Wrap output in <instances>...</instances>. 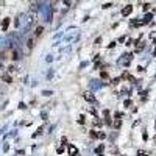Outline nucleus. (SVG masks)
Instances as JSON below:
<instances>
[{
  "label": "nucleus",
  "instance_id": "obj_1",
  "mask_svg": "<svg viewBox=\"0 0 156 156\" xmlns=\"http://www.w3.org/2000/svg\"><path fill=\"white\" fill-rule=\"evenodd\" d=\"M131 61H133V55L131 53H123V55L117 59V64L119 66H130Z\"/></svg>",
  "mask_w": 156,
  "mask_h": 156
},
{
  "label": "nucleus",
  "instance_id": "obj_2",
  "mask_svg": "<svg viewBox=\"0 0 156 156\" xmlns=\"http://www.w3.org/2000/svg\"><path fill=\"white\" fill-rule=\"evenodd\" d=\"M102 86H103V83L100 80H91L89 81V89L91 91H98V89H102Z\"/></svg>",
  "mask_w": 156,
  "mask_h": 156
},
{
  "label": "nucleus",
  "instance_id": "obj_3",
  "mask_svg": "<svg viewBox=\"0 0 156 156\" xmlns=\"http://www.w3.org/2000/svg\"><path fill=\"white\" fill-rule=\"evenodd\" d=\"M84 98L89 102V103H94V105H97V100H95V97H94L92 94H89V92H88V94H84Z\"/></svg>",
  "mask_w": 156,
  "mask_h": 156
},
{
  "label": "nucleus",
  "instance_id": "obj_4",
  "mask_svg": "<svg viewBox=\"0 0 156 156\" xmlns=\"http://www.w3.org/2000/svg\"><path fill=\"white\" fill-rule=\"evenodd\" d=\"M103 115H105V123H106V125H112L111 117H109V111H108V109H105V111H103Z\"/></svg>",
  "mask_w": 156,
  "mask_h": 156
},
{
  "label": "nucleus",
  "instance_id": "obj_5",
  "mask_svg": "<svg viewBox=\"0 0 156 156\" xmlns=\"http://www.w3.org/2000/svg\"><path fill=\"white\" fill-rule=\"evenodd\" d=\"M78 155V150L75 145H69V156H77Z\"/></svg>",
  "mask_w": 156,
  "mask_h": 156
},
{
  "label": "nucleus",
  "instance_id": "obj_6",
  "mask_svg": "<svg viewBox=\"0 0 156 156\" xmlns=\"http://www.w3.org/2000/svg\"><path fill=\"white\" fill-rule=\"evenodd\" d=\"M131 11H133V6H131V5H128V6H125V8L122 9V14H123V16H128Z\"/></svg>",
  "mask_w": 156,
  "mask_h": 156
},
{
  "label": "nucleus",
  "instance_id": "obj_7",
  "mask_svg": "<svg viewBox=\"0 0 156 156\" xmlns=\"http://www.w3.org/2000/svg\"><path fill=\"white\" fill-rule=\"evenodd\" d=\"M144 47H145V44H144V42H141V39H137V41H136V50L141 52Z\"/></svg>",
  "mask_w": 156,
  "mask_h": 156
},
{
  "label": "nucleus",
  "instance_id": "obj_8",
  "mask_svg": "<svg viewBox=\"0 0 156 156\" xmlns=\"http://www.w3.org/2000/svg\"><path fill=\"white\" fill-rule=\"evenodd\" d=\"M8 25H9V19H3V22H2V30L3 31L8 30Z\"/></svg>",
  "mask_w": 156,
  "mask_h": 156
},
{
  "label": "nucleus",
  "instance_id": "obj_9",
  "mask_svg": "<svg viewBox=\"0 0 156 156\" xmlns=\"http://www.w3.org/2000/svg\"><path fill=\"white\" fill-rule=\"evenodd\" d=\"M151 19H153V14H150V13H148V14H145V17H144V22H142V24H148V22H150Z\"/></svg>",
  "mask_w": 156,
  "mask_h": 156
},
{
  "label": "nucleus",
  "instance_id": "obj_10",
  "mask_svg": "<svg viewBox=\"0 0 156 156\" xmlns=\"http://www.w3.org/2000/svg\"><path fill=\"white\" fill-rule=\"evenodd\" d=\"M11 58L14 59V61H16V59H19V58H20V52H19V50H14V52H13V55H11Z\"/></svg>",
  "mask_w": 156,
  "mask_h": 156
},
{
  "label": "nucleus",
  "instance_id": "obj_11",
  "mask_svg": "<svg viewBox=\"0 0 156 156\" xmlns=\"http://www.w3.org/2000/svg\"><path fill=\"white\" fill-rule=\"evenodd\" d=\"M2 80H3V81H5V83H11V81H13V78L9 77L8 74H6V75H3V77H2Z\"/></svg>",
  "mask_w": 156,
  "mask_h": 156
},
{
  "label": "nucleus",
  "instance_id": "obj_12",
  "mask_svg": "<svg viewBox=\"0 0 156 156\" xmlns=\"http://www.w3.org/2000/svg\"><path fill=\"white\" fill-rule=\"evenodd\" d=\"M42 31H44V28H42V27H38V28H36V31H34V34L36 36H41Z\"/></svg>",
  "mask_w": 156,
  "mask_h": 156
},
{
  "label": "nucleus",
  "instance_id": "obj_13",
  "mask_svg": "<svg viewBox=\"0 0 156 156\" xmlns=\"http://www.w3.org/2000/svg\"><path fill=\"white\" fill-rule=\"evenodd\" d=\"M112 125H114V128H117V130H119V128H120V125H122L120 119H117V120H115V122H114V123H112Z\"/></svg>",
  "mask_w": 156,
  "mask_h": 156
},
{
  "label": "nucleus",
  "instance_id": "obj_14",
  "mask_svg": "<svg viewBox=\"0 0 156 156\" xmlns=\"http://www.w3.org/2000/svg\"><path fill=\"white\" fill-rule=\"evenodd\" d=\"M123 106H125V108H130V106H133V102L130 100V98H128V100H125V103H123Z\"/></svg>",
  "mask_w": 156,
  "mask_h": 156
},
{
  "label": "nucleus",
  "instance_id": "obj_15",
  "mask_svg": "<svg viewBox=\"0 0 156 156\" xmlns=\"http://www.w3.org/2000/svg\"><path fill=\"white\" fill-rule=\"evenodd\" d=\"M102 151H103V145H98V147L95 148V153H98V155H100Z\"/></svg>",
  "mask_w": 156,
  "mask_h": 156
},
{
  "label": "nucleus",
  "instance_id": "obj_16",
  "mask_svg": "<svg viewBox=\"0 0 156 156\" xmlns=\"http://www.w3.org/2000/svg\"><path fill=\"white\" fill-rule=\"evenodd\" d=\"M91 137H92V139H97V137H98V133H97V131H91Z\"/></svg>",
  "mask_w": 156,
  "mask_h": 156
},
{
  "label": "nucleus",
  "instance_id": "obj_17",
  "mask_svg": "<svg viewBox=\"0 0 156 156\" xmlns=\"http://www.w3.org/2000/svg\"><path fill=\"white\" fill-rule=\"evenodd\" d=\"M139 25H141L139 20H131V27H139Z\"/></svg>",
  "mask_w": 156,
  "mask_h": 156
},
{
  "label": "nucleus",
  "instance_id": "obj_18",
  "mask_svg": "<svg viewBox=\"0 0 156 156\" xmlns=\"http://www.w3.org/2000/svg\"><path fill=\"white\" fill-rule=\"evenodd\" d=\"M137 156H148V153H147V151H141V150H139L137 151Z\"/></svg>",
  "mask_w": 156,
  "mask_h": 156
},
{
  "label": "nucleus",
  "instance_id": "obj_19",
  "mask_svg": "<svg viewBox=\"0 0 156 156\" xmlns=\"http://www.w3.org/2000/svg\"><path fill=\"white\" fill-rule=\"evenodd\" d=\"M78 122H80V123H84V115H80V117H78Z\"/></svg>",
  "mask_w": 156,
  "mask_h": 156
},
{
  "label": "nucleus",
  "instance_id": "obj_20",
  "mask_svg": "<svg viewBox=\"0 0 156 156\" xmlns=\"http://www.w3.org/2000/svg\"><path fill=\"white\" fill-rule=\"evenodd\" d=\"M42 94H44V95H45V97H48V95H52V94H53V92H52V91H44V92H42Z\"/></svg>",
  "mask_w": 156,
  "mask_h": 156
},
{
  "label": "nucleus",
  "instance_id": "obj_21",
  "mask_svg": "<svg viewBox=\"0 0 156 156\" xmlns=\"http://www.w3.org/2000/svg\"><path fill=\"white\" fill-rule=\"evenodd\" d=\"M41 133H42V128H39V130H38V131H36V133H34V134H33V137H36V136H39V134H41Z\"/></svg>",
  "mask_w": 156,
  "mask_h": 156
},
{
  "label": "nucleus",
  "instance_id": "obj_22",
  "mask_svg": "<svg viewBox=\"0 0 156 156\" xmlns=\"http://www.w3.org/2000/svg\"><path fill=\"white\" fill-rule=\"evenodd\" d=\"M150 38H151V39H153V41L156 42V33H151V34H150Z\"/></svg>",
  "mask_w": 156,
  "mask_h": 156
},
{
  "label": "nucleus",
  "instance_id": "obj_23",
  "mask_svg": "<svg viewBox=\"0 0 156 156\" xmlns=\"http://www.w3.org/2000/svg\"><path fill=\"white\" fill-rule=\"evenodd\" d=\"M8 70H9V72H14V70H16V67H14V66H9Z\"/></svg>",
  "mask_w": 156,
  "mask_h": 156
},
{
  "label": "nucleus",
  "instance_id": "obj_24",
  "mask_svg": "<svg viewBox=\"0 0 156 156\" xmlns=\"http://www.w3.org/2000/svg\"><path fill=\"white\" fill-rule=\"evenodd\" d=\"M102 78L106 80V78H108V74H106V72H102Z\"/></svg>",
  "mask_w": 156,
  "mask_h": 156
},
{
  "label": "nucleus",
  "instance_id": "obj_25",
  "mask_svg": "<svg viewBox=\"0 0 156 156\" xmlns=\"http://www.w3.org/2000/svg\"><path fill=\"white\" fill-rule=\"evenodd\" d=\"M111 6H112L111 3H105V5H103V8H111Z\"/></svg>",
  "mask_w": 156,
  "mask_h": 156
},
{
  "label": "nucleus",
  "instance_id": "obj_26",
  "mask_svg": "<svg viewBox=\"0 0 156 156\" xmlns=\"http://www.w3.org/2000/svg\"><path fill=\"white\" fill-rule=\"evenodd\" d=\"M100 41H102V38H97V39H95V45L100 44Z\"/></svg>",
  "mask_w": 156,
  "mask_h": 156
},
{
  "label": "nucleus",
  "instance_id": "obj_27",
  "mask_svg": "<svg viewBox=\"0 0 156 156\" xmlns=\"http://www.w3.org/2000/svg\"><path fill=\"white\" fill-rule=\"evenodd\" d=\"M19 108H20V109H25L27 106H25V103H20V105H19Z\"/></svg>",
  "mask_w": 156,
  "mask_h": 156
},
{
  "label": "nucleus",
  "instance_id": "obj_28",
  "mask_svg": "<svg viewBox=\"0 0 156 156\" xmlns=\"http://www.w3.org/2000/svg\"><path fill=\"white\" fill-rule=\"evenodd\" d=\"M120 156H122V155H120Z\"/></svg>",
  "mask_w": 156,
  "mask_h": 156
}]
</instances>
